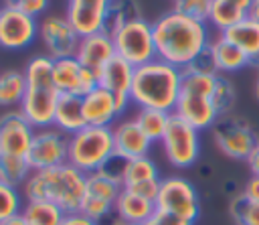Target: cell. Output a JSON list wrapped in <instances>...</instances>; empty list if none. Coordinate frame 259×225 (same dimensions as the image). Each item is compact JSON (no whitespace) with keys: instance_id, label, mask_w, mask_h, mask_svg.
Segmentation results:
<instances>
[{"instance_id":"obj_42","label":"cell","mask_w":259,"mask_h":225,"mask_svg":"<svg viewBox=\"0 0 259 225\" xmlns=\"http://www.w3.org/2000/svg\"><path fill=\"white\" fill-rule=\"evenodd\" d=\"M61 225H99V223L93 221V219H89L81 211H75V213H67L65 219L61 221Z\"/></svg>"},{"instance_id":"obj_38","label":"cell","mask_w":259,"mask_h":225,"mask_svg":"<svg viewBox=\"0 0 259 225\" xmlns=\"http://www.w3.org/2000/svg\"><path fill=\"white\" fill-rule=\"evenodd\" d=\"M0 6H6V8H12V10H18V12L38 18L40 14L42 16L47 14L51 0H0Z\"/></svg>"},{"instance_id":"obj_17","label":"cell","mask_w":259,"mask_h":225,"mask_svg":"<svg viewBox=\"0 0 259 225\" xmlns=\"http://www.w3.org/2000/svg\"><path fill=\"white\" fill-rule=\"evenodd\" d=\"M109 0H67L65 16L81 36L103 32Z\"/></svg>"},{"instance_id":"obj_2","label":"cell","mask_w":259,"mask_h":225,"mask_svg":"<svg viewBox=\"0 0 259 225\" xmlns=\"http://www.w3.org/2000/svg\"><path fill=\"white\" fill-rule=\"evenodd\" d=\"M180 89H182V69L156 57L154 61L136 67L130 99L138 109L152 107L172 114L180 97Z\"/></svg>"},{"instance_id":"obj_27","label":"cell","mask_w":259,"mask_h":225,"mask_svg":"<svg viewBox=\"0 0 259 225\" xmlns=\"http://www.w3.org/2000/svg\"><path fill=\"white\" fill-rule=\"evenodd\" d=\"M144 18L142 8L138 0H109L107 12H105V22H103V32L115 34L119 28L127 26L130 22H136Z\"/></svg>"},{"instance_id":"obj_28","label":"cell","mask_w":259,"mask_h":225,"mask_svg":"<svg viewBox=\"0 0 259 225\" xmlns=\"http://www.w3.org/2000/svg\"><path fill=\"white\" fill-rule=\"evenodd\" d=\"M28 225H61L65 219V211L49 201H28L20 213Z\"/></svg>"},{"instance_id":"obj_49","label":"cell","mask_w":259,"mask_h":225,"mask_svg":"<svg viewBox=\"0 0 259 225\" xmlns=\"http://www.w3.org/2000/svg\"><path fill=\"white\" fill-rule=\"evenodd\" d=\"M255 97L259 99V69H257V79H255Z\"/></svg>"},{"instance_id":"obj_23","label":"cell","mask_w":259,"mask_h":225,"mask_svg":"<svg viewBox=\"0 0 259 225\" xmlns=\"http://www.w3.org/2000/svg\"><path fill=\"white\" fill-rule=\"evenodd\" d=\"M53 126L57 130H61L63 134H67V136L83 130L87 126L85 124V116H83V97L81 95L63 93L59 97V101H57Z\"/></svg>"},{"instance_id":"obj_3","label":"cell","mask_w":259,"mask_h":225,"mask_svg":"<svg viewBox=\"0 0 259 225\" xmlns=\"http://www.w3.org/2000/svg\"><path fill=\"white\" fill-rule=\"evenodd\" d=\"M85 184L87 174L67 162L47 170H32L22 184V193L28 201H49L65 213H75L81 207Z\"/></svg>"},{"instance_id":"obj_33","label":"cell","mask_w":259,"mask_h":225,"mask_svg":"<svg viewBox=\"0 0 259 225\" xmlns=\"http://www.w3.org/2000/svg\"><path fill=\"white\" fill-rule=\"evenodd\" d=\"M229 215L237 225H259V203L239 193L229 201Z\"/></svg>"},{"instance_id":"obj_7","label":"cell","mask_w":259,"mask_h":225,"mask_svg":"<svg viewBox=\"0 0 259 225\" xmlns=\"http://www.w3.org/2000/svg\"><path fill=\"white\" fill-rule=\"evenodd\" d=\"M158 213L172 215L194 223L200 215V197L196 186L184 176H164L160 178V191L156 197Z\"/></svg>"},{"instance_id":"obj_10","label":"cell","mask_w":259,"mask_h":225,"mask_svg":"<svg viewBox=\"0 0 259 225\" xmlns=\"http://www.w3.org/2000/svg\"><path fill=\"white\" fill-rule=\"evenodd\" d=\"M38 39L53 61L75 57L81 43V34L73 28L69 18L65 14H53V12L45 14L38 20Z\"/></svg>"},{"instance_id":"obj_14","label":"cell","mask_w":259,"mask_h":225,"mask_svg":"<svg viewBox=\"0 0 259 225\" xmlns=\"http://www.w3.org/2000/svg\"><path fill=\"white\" fill-rule=\"evenodd\" d=\"M53 83L61 95L69 93L83 97L99 85V79L95 73L87 71L75 57H65L53 61Z\"/></svg>"},{"instance_id":"obj_15","label":"cell","mask_w":259,"mask_h":225,"mask_svg":"<svg viewBox=\"0 0 259 225\" xmlns=\"http://www.w3.org/2000/svg\"><path fill=\"white\" fill-rule=\"evenodd\" d=\"M32 124L18 111H6L0 116V154L26 158L32 138H34Z\"/></svg>"},{"instance_id":"obj_31","label":"cell","mask_w":259,"mask_h":225,"mask_svg":"<svg viewBox=\"0 0 259 225\" xmlns=\"http://www.w3.org/2000/svg\"><path fill=\"white\" fill-rule=\"evenodd\" d=\"M156 178H160V172H158L156 162L150 156L132 158V160H127V166H125L123 189H130V186L146 182V180H156Z\"/></svg>"},{"instance_id":"obj_12","label":"cell","mask_w":259,"mask_h":225,"mask_svg":"<svg viewBox=\"0 0 259 225\" xmlns=\"http://www.w3.org/2000/svg\"><path fill=\"white\" fill-rule=\"evenodd\" d=\"M121 191H123L121 182L111 180V178L103 176L101 172H91V174H87L85 195H83L79 211L99 223L105 215H109L115 209V201Z\"/></svg>"},{"instance_id":"obj_5","label":"cell","mask_w":259,"mask_h":225,"mask_svg":"<svg viewBox=\"0 0 259 225\" xmlns=\"http://www.w3.org/2000/svg\"><path fill=\"white\" fill-rule=\"evenodd\" d=\"M115 152L113 132L103 126H85L69 136V164L85 174L97 172Z\"/></svg>"},{"instance_id":"obj_41","label":"cell","mask_w":259,"mask_h":225,"mask_svg":"<svg viewBox=\"0 0 259 225\" xmlns=\"http://www.w3.org/2000/svg\"><path fill=\"white\" fill-rule=\"evenodd\" d=\"M127 191H132V193H136V195H140V197L150 199V201L156 203V197H158V191H160V178H156V180H146V182H140V184H134V186H130Z\"/></svg>"},{"instance_id":"obj_47","label":"cell","mask_w":259,"mask_h":225,"mask_svg":"<svg viewBox=\"0 0 259 225\" xmlns=\"http://www.w3.org/2000/svg\"><path fill=\"white\" fill-rule=\"evenodd\" d=\"M136 225H162V221H160V215L156 213L152 219H148V221H142V223H136Z\"/></svg>"},{"instance_id":"obj_37","label":"cell","mask_w":259,"mask_h":225,"mask_svg":"<svg viewBox=\"0 0 259 225\" xmlns=\"http://www.w3.org/2000/svg\"><path fill=\"white\" fill-rule=\"evenodd\" d=\"M210 6H212V0H174L172 10L178 12V14L188 16V18L208 22Z\"/></svg>"},{"instance_id":"obj_25","label":"cell","mask_w":259,"mask_h":225,"mask_svg":"<svg viewBox=\"0 0 259 225\" xmlns=\"http://www.w3.org/2000/svg\"><path fill=\"white\" fill-rule=\"evenodd\" d=\"M253 6V0H212L208 22L219 30H227L229 26L237 24L245 16H249V10Z\"/></svg>"},{"instance_id":"obj_45","label":"cell","mask_w":259,"mask_h":225,"mask_svg":"<svg viewBox=\"0 0 259 225\" xmlns=\"http://www.w3.org/2000/svg\"><path fill=\"white\" fill-rule=\"evenodd\" d=\"M158 215H160L162 225H194V223H188V221L178 219V217H172V215H164V213H158Z\"/></svg>"},{"instance_id":"obj_34","label":"cell","mask_w":259,"mask_h":225,"mask_svg":"<svg viewBox=\"0 0 259 225\" xmlns=\"http://www.w3.org/2000/svg\"><path fill=\"white\" fill-rule=\"evenodd\" d=\"M212 105L221 116H227V114H233V107L237 103V89L233 85V81L225 75H217V85H214V91H212Z\"/></svg>"},{"instance_id":"obj_19","label":"cell","mask_w":259,"mask_h":225,"mask_svg":"<svg viewBox=\"0 0 259 225\" xmlns=\"http://www.w3.org/2000/svg\"><path fill=\"white\" fill-rule=\"evenodd\" d=\"M115 57L113 39L107 32H95L89 36H81L79 49L75 53V59L91 73L99 75L101 69Z\"/></svg>"},{"instance_id":"obj_4","label":"cell","mask_w":259,"mask_h":225,"mask_svg":"<svg viewBox=\"0 0 259 225\" xmlns=\"http://www.w3.org/2000/svg\"><path fill=\"white\" fill-rule=\"evenodd\" d=\"M26 91L20 101V114L34 130L53 128L57 101L61 97L53 83V59L49 55H34L24 67Z\"/></svg>"},{"instance_id":"obj_16","label":"cell","mask_w":259,"mask_h":225,"mask_svg":"<svg viewBox=\"0 0 259 225\" xmlns=\"http://www.w3.org/2000/svg\"><path fill=\"white\" fill-rule=\"evenodd\" d=\"M134 71L136 67H132L127 61H123L121 57H113L97 75L99 85L103 89H107L115 101H117V109L119 114H123L127 109V105L132 103L130 99V89H132V79H134Z\"/></svg>"},{"instance_id":"obj_18","label":"cell","mask_w":259,"mask_h":225,"mask_svg":"<svg viewBox=\"0 0 259 225\" xmlns=\"http://www.w3.org/2000/svg\"><path fill=\"white\" fill-rule=\"evenodd\" d=\"M174 116H178L180 120H184L186 124H190L192 128L200 130H210L212 124L219 120V114L212 105V99L208 95H200V93H192V91H182L180 89V97L176 101V107L172 111Z\"/></svg>"},{"instance_id":"obj_39","label":"cell","mask_w":259,"mask_h":225,"mask_svg":"<svg viewBox=\"0 0 259 225\" xmlns=\"http://www.w3.org/2000/svg\"><path fill=\"white\" fill-rule=\"evenodd\" d=\"M125 166H127V158H123L121 154L113 152V154H111V156H109V158L103 162V166H101L97 172H101L103 176H107V178L117 180V182H121V184H123Z\"/></svg>"},{"instance_id":"obj_48","label":"cell","mask_w":259,"mask_h":225,"mask_svg":"<svg viewBox=\"0 0 259 225\" xmlns=\"http://www.w3.org/2000/svg\"><path fill=\"white\" fill-rule=\"evenodd\" d=\"M249 16L255 18V20H259V2H253L251 10H249Z\"/></svg>"},{"instance_id":"obj_11","label":"cell","mask_w":259,"mask_h":225,"mask_svg":"<svg viewBox=\"0 0 259 225\" xmlns=\"http://www.w3.org/2000/svg\"><path fill=\"white\" fill-rule=\"evenodd\" d=\"M26 160L32 170H47L61 164H67L69 160V136L61 130L45 128L36 130L30 150L26 154Z\"/></svg>"},{"instance_id":"obj_36","label":"cell","mask_w":259,"mask_h":225,"mask_svg":"<svg viewBox=\"0 0 259 225\" xmlns=\"http://www.w3.org/2000/svg\"><path fill=\"white\" fill-rule=\"evenodd\" d=\"M217 75L182 71V91H192V93L212 97V91H214V85H217Z\"/></svg>"},{"instance_id":"obj_6","label":"cell","mask_w":259,"mask_h":225,"mask_svg":"<svg viewBox=\"0 0 259 225\" xmlns=\"http://www.w3.org/2000/svg\"><path fill=\"white\" fill-rule=\"evenodd\" d=\"M210 132L214 146L233 160H247L259 144V136L251 122L237 114L221 116L212 124Z\"/></svg>"},{"instance_id":"obj_8","label":"cell","mask_w":259,"mask_h":225,"mask_svg":"<svg viewBox=\"0 0 259 225\" xmlns=\"http://www.w3.org/2000/svg\"><path fill=\"white\" fill-rule=\"evenodd\" d=\"M166 160L174 168H190L200 158V134L196 128L180 120L178 116H170L168 128L160 140Z\"/></svg>"},{"instance_id":"obj_26","label":"cell","mask_w":259,"mask_h":225,"mask_svg":"<svg viewBox=\"0 0 259 225\" xmlns=\"http://www.w3.org/2000/svg\"><path fill=\"white\" fill-rule=\"evenodd\" d=\"M227 41H231L235 47H239L243 53L249 55V61L259 55V20L245 16L237 24L229 26L221 32Z\"/></svg>"},{"instance_id":"obj_40","label":"cell","mask_w":259,"mask_h":225,"mask_svg":"<svg viewBox=\"0 0 259 225\" xmlns=\"http://www.w3.org/2000/svg\"><path fill=\"white\" fill-rule=\"evenodd\" d=\"M190 73H204V75H217V65H214V57L210 53V49L206 47L202 53H198L194 57V61L184 69Z\"/></svg>"},{"instance_id":"obj_1","label":"cell","mask_w":259,"mask_h":225,"mask_svg":"<svg viewBox=\"0 0 259 225\" xmlns=\"http://www.w3.org/2000/svg\"><path fill=\"white\" fill-rule=\"evenodd\" d=\"M152 34L156 45V57L182 71L210 43L206 22L188 18L174 10L160 14L152 22Z\"/></svg>"},{"instance_id":"obj_29","label":"cell","mask_w":259,"mask_h":225,"mask_svg":"<svg viewBox=\"0 0 259 225\" xmlns=\"http://www.w3.org/2000/svg\"><path fill=\"white\" fill-rule=\"evenodd\" d=\"M26 91V79L22 71L6 69L0 71V107L20 105Z\"/></svg>"},{"instance_id":"obj_51","label":"cell","mask_w":259,"mask_h":225,"mask_svg":"<svg viewBox=\"0 0 259 225\" xmlns=\"http://www.w3.org/2000/svg\"><path fill=\"white\" fill-rule=\"evenodd\" d=\"M253 2H259V0H253Z\"/></svg>"},{"instance_id":"obj_32","label":"cell","mask_w":259,"mask_h":225,"mask_svg":"<svg viewBox=\"0 0 259 225\" xmlns=\"http://www.w3.org/2000/svg\"><path fill=\"white\" fill-rule=\"evenodd\" d=\"M32 168L26 158L0 154V180L12 186H22L24 180L30 176Z\"/></svg>"},{"instance_id":"obj_44","label":"cell","mask_w":259,"mask_h":225,"mask_svg":"<svg viewBox=\"0 0 259 225\" xmlns=\"http://www.w3.org/2000/svg\"><path fill=\"white\" fill-rule=\"evenodd\" d=\"M247 164H249L251 174H253V176H259V144H257V148L251 152V156L247 158Z\"/></svg>"},{"instance_id":"obj_35","label":"cell","mask_w":259,"mask_h":225,"mask_svg":"<svg viewBox=\"0 0 259 225\" xmlns=\"http://www.w3.org/2000/svg\"><path fill=\"white\" fill-rule=\"evenodd\" d=\"M22 213V193L18 186L0 180V223Z\"/></svg>"},{"instance_id":"obj_50","label":"cell","mask_w":259,"mask_h":225,"mask_svg":"<svg viewBox=\"0 0 259 225\" xmlns=\"http://www.w3.org/2000/svg\"><path fill=\"white\" fill-rule=\"evenodd\" d=\"M117 225H125V223H117Z\"/></svg>"},{"instance_id":"obj_9","label":"cell","mask_w":259,"mask_h":225,"mask_svg":"<svg viewBox=\"0 0 259 225\" xmlns=\"http://www.w3.org/2000/svg\"><path fill=\"white\" fill-rule=\"evenodd\" d=\"M111 39H113L115 55L127 61L132 67H140L156 59L152 22H148L146 18L130 22L127 26L119 28Z\"/></svg>"},{"instance_id":"obj_43","label":"cell","mask_w":259,"mask_h":225,"mask_svg":"<svg viewBox=\"0 0 259 225\" xmlns=\"http://www.w3.org/2000/svg\"><path fill=\"white\" fill-rule=\"evenodd\" d=\"M241 193H243L247 199L259 203V176H253V174H251V178L245 182V186H243Z\"/></svg>"},{"instance_id":"obj_46","label":"cell","mask_w":259,"mask_h":225,"mask_svg":"<svg viewBox=\"0 0 259 225\" xmlns=\"http://www.w3.org/2000/svg\"><path fill=\"white\" fill-rule=\"evenodd\" d=\"M0 225H28V223H26V219H24L22 215H14V217H10V219L2 221Z\"/></svg>"},{"instance_id":"obj_13","label":"cell","mask_w":259,"mask_h":225,"mask_svg":"<svg viewBox=\"0 0 259 225\" xmlns=\"http://www.w3.org/2000/svg\"><path fill=\"white\" fill-rule=\"evenodd\" d=\"M38 39V18L0 6V49L22 51Z\"/></svg>"},{"instance_id":"obj_22","label":"cell","mask_w":259,"mask_h":225,"mask_svg":"<svg viewBox=\"0 0 259 225\" xmlns=\"http://www.w3.org/2000/svg\"><path fill=\"white\" fill-rule=\"evenodd\" d=\"M115 213L117 217L121 219V223L125 225H136V223H142V221H148L152 219L158 209H156V203L150 201V199H144L127 189H123L115 201Z\"/></svg>"},{"instance_id":"obj_24","label":"cell","mask_w":259,"mask_h":225,"mask_svg":"<svg viewBox=\"0 0 259 225\" xmlns=\"http://www.w3.org/2000/svg\"><path fill=\"white\" fill-rule=\"evenodd\" d=\"M208 49L214 57L217 73H221V75L235 73V71L249 67V55L243 53L239 47H235L231 41H227L223 34H217L214 39H210Z\"/></svg>"},{"instance_id":"obj_21","label":"cell","mask_w":259,"mask_h":225,"mask_svg":"<svg viewBox=\"0 0 259 225\" xmlns=\"http://www.w3.org/2000/svg\"><path fill=\"white\" fill-rule=\"evenodd\" d=\"M83 116H85V124L87 126L111 128L121 114L117 109L115 97L107 89L97 85L87 95H83Z\"/></svg>"},{"instance_id":"obj_30","label":"cell","mask_w":259,"mask_h":225,"mask_svg":"<svg viewBox=\"0 0 259 225\" xmlns=\"http://www.w3.org/2000/svg\"><path fill=\"white\" fill-rule=\"evenodd\" d=\"M170 116L168 111H162V109H152V107H140L134 116L136 124L142 128V132L152 140V142H160L166 128H168V122H170Z\"/></svg>"},{"instance_id":"obj_20","label":"cell","mask_w":259,"mask_h":225,"mask_svg":"<svg viewBox=\"0 0 259 225\" xmlns=\"http://www.w3.org/2000/svg\"><path fill=\"white\" fill-rule=\"evenodd\" d=\"M111 132H113L115 152L121 154L127 160L140 158V156H148V152L154 146V142L142 132V128L136 124L134 118L132 120H117L111 126Z\"/></svg>"}]
</instances>
